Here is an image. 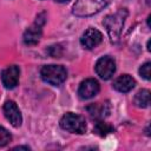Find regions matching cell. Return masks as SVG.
<instances>
[{"label": "cell", "mask_w": 151, "mask_h": 151, "mask_svg": "<svg viewBox=\"0 0 151 151\" xmlns=\"http://www.w3.org/2000/svg\"><path fill=\"white\" fill-rule=\"evenodd\" d=\"M19 77H20V70L18 66L12 65L5 68L1 73V80L2 84L6 88H14L18 83H19Z\"/></svg>", "instance_id": "obj_9"}, {"label": "cell", "mask_w": 151, "mask_h": 151, "mask_svg": "<svg viewBox=\"0 0 151 151\" xmlns=\"http://www.w3.org/2000/svg\"><path fill=\"white\" fill-rule=\"evenodd\" d=\"M4 114H5L6 119L14 127H19L21 125V123H22L21 112L13 100H8L4 104Z\"/></svg>", "instance_id": "obj_7"}, {"label": "cell", "mask_w": 151, "mask_h": 151, "mask_svg": "<svg viewBox=\"0 0 151 151\" xmlns=\"http://www.w3.org/2000/svg\"><path fill=\"white\" fill-rule=\"evenodd\" d=\"M11 139H12V137H11L9 132L5 127L0 126V147L7 145L11 142Z\"/></svg>", "instance_id": "obj_14"}, {"label": "cell", "mask_w": 151, "mask_h": 151, "mask_svg": "<svg viewBox=\"0 0 151 151\" xmlns=\"http://www.w3.org/2000/svg\"><path fill=\"white\" fill-rule=\"evenodd\" d=\"M40 74L44 81L53 86L61 85L66 80V77H67L66 70L60 65H46L41 68Z\"/></svg>", "instance_id": "obj_3"}, {"label": "cell", "mask_w": 151, "mask_h": 151, "mask_svg": "<svg viewBox=\"0 0 151 151\" xmlns=\"http://www.w3.org/2000/svg\"><path fill=\"white\" fill-rule=\"evenodd\" d=\"M103 40L101 33L97 28H88L84 32V34L80 38V44L86 50H92L96 46H98Z\"/></svg>", "instance_id": "obj_8"}, {"label": "cell", "mask_w": 151, "mask_h": 151, "mask_svg": "<svg viewBox=\"0 0 151 151\" xmlns=\"http://www.w3.org/2000/svg\"><path fill=\"white\" fill-rule=\"evenodd\" d=\"M96 72L101 79H104V80L110 79L113 76V73L116 72L114 60L111 57H107V55L101 57L96 64Z\"/></svg>", "instance_id": "obj_5"}, {"label": "cell", "mask_w": 151, "mask_h": 151, "mask_svg": "<svg viewBox=\"0 0 151 151\" xmlns=\"http://www.w3.org/2000/svg\"><path fill=\"white\" fill-rule=\"evenodd\" d=\"M150 103V91L140 90L134 97V104L138 107H146Z\"/></svg>", "instance_id": "obj_12"}, {"label": "cell", "mask_w": 151, "mask_h": 151, "mask_svg": "<svg viewBox=\"0 0 151 151\" xmlns=\"http://www.w3.org/2000/svg\"><path fill=\"white\" fill-rule=\"evenodd\" d=\"M113 131V126H111L110 124L105 123V122H98L94 125V132L101 137H105L106 134L111 133Z\"/></svg>", "instance_id": "obj_13"}, {"label": "cell", "mask_w": 151, "mask_h": 151, "mask_svg": "<svg viewBox=\"0 0 151 151\" xmlns=\"http://www.w3.org/2000/svg\"><path fill=\"white\" fill-rule=\"evenodd\" d=\"M110 0H78L73 6V14L77 17H90L100 12Z\"/></svg>", "instance_id": "obj_2"}, {"label": "cell", "mask_w": 151, "mask_h": 151, "mask_svg": "<svg viewBox=\"0 0 151 151\" xmlns=\"http://www.w3.org/2000/svg\"><path fill=\"white\" fill-rule=\"evenodd\" d=\"M19 149H24V150H29V147H27V146H15L13 150H19Z\"/></svg>", "instance_id": "obj_16"}, {"label": "cell", "mask_w": 151, "mask_h": 151, "mask_svg": "<svg viewBox=\"0 0 151 151\" xmlns=\"http://www.w3.org/2000/svg\"><path fill=\"white\" fill-rule=\"evenodd\" d=\"M57 2H67L68 0H55Z\"/></svg>", "instance_id": "obj_17"}, {"label": "cell", "mask_w": 151, "mask_h": 151, "mask_svg": "<svg viewBox=\"0 0 151 151\" xmlns=\"http://www.w3.org/2000/svg\"><path fill=\"white\" fill-rule=\"evenodd\" d=\"M60 126L61 129L68 132L78 133V134H83L86 131L85 119L81 116L72 113V112H68L63 116V118L60 119Z\"/></svg>", "instance_id": "obj_4"}, {"label": "cell", "mask_w": 151, "mask_h": 151, "mask_svg": "<svg viewBox=\"0 0 151 151\" xmlns=\"http://www.w3.org/2000/svg\"><path fill=\"white\" fill-rule=\"evenodd\" d=\"M151 64L150 63H145L144 65H142L140 66V68H139V74L144 78V79H146V80H150V74H151Z\"/></svg>", "instance_id": "obj_15"}, {"label": "cell", "mask_w": 151, "mask_h": 151, "mask_svg": "<svg viewBox=\"0 0 151 151\" xmlns=\"http://www.w3.org/2000/svg\"><path fill=\"white\" fill-rule=\"evenodd\" d=\"M98 92H99V83L92 78L81 81L78 88V94L83 99H90L96 94H98Z\"/></svg>", "instance_id": "obj_10"}, {"label": "cell", "mask_w": 151, "mask_h": 151, "mask_svg": "<svg viewBox=\"0 0 151 151\" xmlns=\"http://www.w3.org/2000/svg\"><path fill=\"white\" fill-rule=\"evenodd\" d=\"M126 15H127V12L125 9H120L117 13L107 15L105 18L103 24L106 27L112 42H116L119 39V35H120V32H122V28H123Z\"/></svg>", "instance_id": "obj_1"}, {"label": "cell", "mask_w": 151, "mask_h": 151, "mask_svg": "<svg viewBox=\"0 0 151 151\" xmlns=\"http://www.w3.org/2000/svg\"><path fill=\"white\" fill-rule=\"evenodd\" d=\"M134 79L129 76V74H123V76H119L114 83H113V87L114 90H117L118 92H122V93H126L129 91H131L133 87H134Z\"/></svg>", "instance_id": "obj_11"}, {"label": "cell", "mask_w": 151, "mask_h": 151, "mask_svg": "<svg viewBox=\"0 0 151 151\" xmlns=\"http://www.w3.org/2000/svg\"><path fill=\"white\" fill-rule=\"evenodd\" d=\"M45 20H40V15L37 18V21L25 31L24 33V42L28 46L37 45L41 37V26Z\"/></svg>", "instance_id": "obj_6"}]
</instances>
